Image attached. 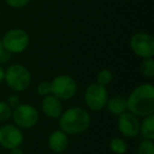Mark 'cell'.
Here are the masks:
<instances>
[{"instance_id": "obj_20", "label": "cell", "mask_w": 154, "mask_h": 154, "mask_svg": "<svg viewBox=\"0 0 154 154\" xmlns=\"http://www.w3.org/2000/svg\"><path fill=\"white\" fill-rule=\"evenodd\" d=\"M37 93L40 96L45 97L47 95L51 94V82H41L37 86Z\"/></svg>"}, {"instance_id": "obj_24", "label": "cell", "mask_w": 154, "mask_h": 154, "mask_svg": "<svg viewBox=\"0 0 154 154\" xmlns=\"http://www.w3.org/2000/svg\"><path fill=\"white\" fill-rule=\"evenodd\" d=\"M10 151V154H23V151L20 147H17V148H14V149H11L9 150Z\"/></svg>"}, {"instance_id": "obj_21", "label": "cell", "mask_w": 154, "mask_h": 154, "mask_svg": "<svg viewBox=\"0 0 154 154\" xmlns=\"http://www.w3.org/2000/svg\"><path fill=\"white\" fill-rule=\"evenodd\" d=\"M5 2L13 9H21L30 2V0H5Z\"/></svg>"}, {"instance_id": "obj_18", "label": "cell", "mask_w": 154, "mask_h": 154, "mask_svg": "<svg viewBox=\"0 0 154 154\" xmlns=\"http://www.w3.org/2000/svg\"><path fill=\"white\" fill-rule=\"evenodd\" d=\"M137 154H154V143L151 139H143L136 150Z\"/></svg>"}, {"instance_id": "obj_8", "label": "cell", "mask_w": 154, "mask_h": 154, "mask_svg": "<svg viewBox=\"0 0 154 154\" xmlns=\"http://www.w3.org/2000/svg\"><path fill=\"white\" fill-rule=\"evenodd\" d=\"M130 47L133 53L140 58L154 56V38L148 33L139 32L131 37Z\"/></svg>"}, {"instance_id": "obj_26", "label": "cell", "mask_w": 154, "mask_h": 154, "mask_svg": "<svg viewBox=\"0 0 154 154\" xmlns=\"http://www.w3.org/2000/svg\"><path fill=\"white\" fill-rule=\"evenodd\" d=\"M5 47H3V45H2V41H1V39H0V55L2 54V52L5 51Z\"/></svg>"}, {"instance_id": "obj_9", "label": "cell", "mask_w": 154, "mask_h": 154, "mask_svg": "<svg viewBox=\"0 0 154 154\" xmlns=\"http://www.w3.org/2000/svg\"><path fill=\"white\" fill-rule=\"evenodd\" d=\"M23 133L16 125H3L0 128V146L7 150L20 147L23 143Z\"/></svg>"}, {"instance_id": "obj_14", "label": "cell", "mask_w": 154, "mask_h": 154, "mask_svg": "<svg viewBox=\"0 0 154 154\" xmlns=\"http://www.w3.org/2000/svg\"><path fill=\"white\" fill-rule=\"evenodd\" d=\"M139 133L143 139H151L153 140L154 138V115L145 116L143 119L140 122L139 125Z\"/></svg>"}, {"instance_id": "obj_6", "label": "cell", "mask_w": 154, "mask_h": 154, "mask_svg": "<svg viewBox=\"0 0 154 154\" xmlns=\"http://www.w3.org/2000/svg\"><path fill=\"white\" fill-rule=\"evenodd\" d=\"M12 118L18 128L31 129L38 122L39 113L34 106L30 103H20L13 110Z\"/></svg>"}, {"instance_id": "obj_1", "label": "cell", "mask_w": 154, "mask_h": 154, "mask_svg": "<svg viewBox=\"0 0 154 154\" xmlns=\"http://www.w3.org/2000/svg\"><path fill=\"white\" fill-rule=\"evenodd\" d=\"M128 111L138 117L154 113V86L149 82L139 85L127 98Z\"/></svg>"}, {"instance_id": "obj_10", "label": "cell", "mask_w": 154, "mask_h": 154, "mask_svg": "<svg viewBox=\"0 0 154 154\" xmlns=\"http://www.w3.org/2000/svg\"><path fill=\"white\" fill-rule=\"evenodd\" d=\"M117 117V128L120 134L128 138H133L138 135L139 125H140L138 116L134 115L129 111H126Z\"/></svg>"}, {"instance_id": "obj_19", "label": "cell", "mask_w": 154, "mask_h": 154, "mask_svg": "<svg viewBox=\"0 0 154 154\" xmlns=\"http://www.w3.org/2000/svg\"><path fill=\"white\" fill-rule=\"evenodd\" d=\"M13 110L5 101H0V122H5L12 117Z\"/></svg>"}, {"instance_id": "obj_13", "label": "cell", "mask_w": 154, "mask_h": 154, "mask_svg": "<svg viewBox=\"0 0 154 154\" xmlns=\"http://www.w3.org/2000/svg\"><path fill=\"white\" fill-rule=\"evenodd\" d=\"M106 107L108 108V110H109V112L112 115L119 116L120 114L128 111L127 98L122 96V95H114L111 98H108Z\"/></svg>"}, {"instance_id": "obj_5", "label": "cell", "mask_w": 154, "mask_h": 154, "mask_svg": "<svg viewBox=\"0 0 154 154\" xmlns=\"http://www.w3.org/2000/svg\"><path fill=\"white\" fill-rule=\"evenodd\" d=\"M1 41L5 49L11 54H20L30 45V36L22 29H13L5 33Z\"/></svg>"}, {"instance_id": "obj_23", "label": "cell", "mask_w": 154, "mask_h": 154, "mask_svg": "<svg viewBox=\"0 0 154 154\" xmlns=\"http://www.w3.org/2000/svg\"><path fill=\"white\" fill-rule=\"evenodd\" d=\"M11 57H12V54L10 53L8 50H5V51L2 52V54L0 55V64H5V63H7V62H9Z\"/></svg>"}, {"instance_id": "obj_2", "label": "cell", "mask_w": 154, "mask_h": 154, "mask_svg": "<svg viewBox=\"0 0 154 154\" xmlns=\"http://www.w3.org/2000/svg\"><path fill=\"white\" fill-rule=\"evenodd\" d=\"M91 125V116L86 109L73 107L62 112L59 117L60 130L68 135H78L86 132Z\"/></svg>"}, {"instance_id": "obj_15", "label": "cell", "mask_w": 154, "mask_h": 154, "mask_svg": "<svg viewBox=\"0 0 154 154\" xmlns=\"http://www.w3.org/2000/svg\"><path fill=\"white\" fill-rule=\"evenodd\" d=\"M110 150L115 154H125L128 150V145L126 140L120 137H114L110 140L109 143Z\"/></svg>"}, {"instance_id": "obj_17", "label": "cell", "mask_w": 154, "mask_h": 154, "mask_svg": "<svg viewBox=\"0 0 154 154\" xmlns=\"http://www.w3.org/2000/svg\"><path fill=\"white\" fill-rule=\"evenodd\" d=\"M112 79H113V74L108 69H103V70L99 71L96 75V82L103 87L111 84Z\"/></svg>"}, {"instance_id": "obj_11", "label": "cell", "mask_w": 154, "mask_h": 154, "mask_svg": "<svg viewBox=\"0 0 154 154\" xmlns=\"http://www.w3.org/2000/svg\"><path fill=\"white\" fill-rule=\"evenodd\" d=\"M41 110L49 118H59L63 112V107L59 98L49 94L43 97L41 101Z\"/></svg>"}, {"instance_id": "obj_4", "label": "cell", "mask_w": 154, "mask_h": 154, "mask_svg": "<svg viewBox=\"0 0 154 154\" xmlns=\"http://www.w3.org/2000/svg\"><path fill=\"white\" fill-rule=\"evenodd\" d=\"M51 82V94L60 100L71 99L77 92V82L70 75H58Z\"/></svg>"}, {"instance_id": "obj_22", "label": "cell", "mask_w": 154, "mask_h": 154, "mask_svg": "<svg viewBox=\"0 0 154 154\" xmlns=\"http://www.w3.org/2000/svg\"><path fill=\"white\" fill-rule=\"evenodd\" d=\"M5 103L9 105V107L11 108L12 110H14L15 108H17L18 106L20 105V98L17 95H10Z\"/></svg>"}, {"instance_id": "obj_25", "label": "cell", "mask_w": 154, "mask_h": 154, "mask_svg": "<svg viewBox=\"0 0 154 154\" xmlns=\"http://www.w3.org/2000/svg\"><path fill=\"white\" fill-rule=\"evenodd\" d=\"M5 70L0 66V84L5 80Z\"/></svg>"}, {"instance_id": "obj_12", "label": "cell", "mask_w": 154, "mask_h": 154, "mask_svg": "<svg viewBox=\"0 0 154 154\" xmlns=\"http://www.w3.org/2000/svg\"><path fill=\"white\" fill-rule=\"evenodd\" d=\"M69 135L64 133L63 131L56 130L52 132L48 139V145L52 152L54 153H62L64 152L69 147Z\"/></svg>"}, {"instance_id": "obj_3", "label": "cell", "mask_w": 154, "mask_h": 154, "mask_svg": "<svg viewBox=\"0 0 154 154\" xmlns=\"http://www.w3.org/2000/svg\"><path fill=\"white\" fill-rule=\"evenodd\" d=\"M5 82L16 92L26 91L32 82V75L30 71L22 64H12L5 70Z\"/></svg>"}, {"instance_id": "obj_16", "label": "cell", "mask_w": 154, "mask_h": 154, "mask_svg": "<svg viewBox=\"0 0 154 154\" xmlns=\"http://www.w3.org/2000/svg\"><path fill=\"white\" fill-rule=\"evenodd\" d=\"M140 72L143 76L147 78H152L154 76V59L153 57L143 58L140 64Z\"/></svg>"}, {"instance_id": "obj_7", "label": "cell", "mask_w": 154, "mask_h": 154, "mask_svg": "<svg viewBox=\"0 0 154 154\" xmlns=\"http://www.w3.org/2000/svg\"><path fill=\"white\" fill-rule=\"evenodd\" d=\"M84 98L87 107L92 111L96 112L100 111L106 107L109 95H108V91L106 87L98 85L97 82H94L87 88Z\"/></svg>"}]
</instances>
